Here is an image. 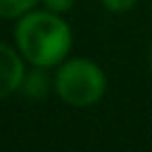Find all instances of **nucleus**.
<instances>
[{
	"label": "nucleus",
	"instance_id": "6e6552de",
	"mask_svg": "<svg viewBox=\"0 0 152 152\" xmlns=\"http://www.w3.org/2000/svg\"><path fill=\"white\" fill-rule=\"evenodd\" d=\"M150 71H152V48H150Z\"/></svg>",
	"mask_w": 152,
	"mask_h": 152
},
{
	"label": "nucleus",
	"instance_id": "0eeeda50",
	"mask_svg": "<svg viewBox=\"0 0 152 152\" xmlns=\"http://www.w3.org/2000/svg\"><path fill=\"white\" fill-rule=\"evenodd\" d=\"M43 5H45V10H50V12H57V14H64V12H69L71 7H74V2L76 0H40Z\"/></svg>",
	"mask_w": 152,
	"mask_h": 152
},
{
	"label": "nucleus",
	"instance_id": "20e7f679",
	"mask_svg": "<svg viewBox=\"0 0 152 152\" xmlns=\"http://www.w3.org/2000/svg\"><path fill=\"white\" fill-rule=\"evenodd\" d=\"M48 74L40 69V66H36V71H31V74H26L24 76V83H21V88H24V93L28 95V97H45L48 95Z\"/></svg>",
	"mask_w": 152,
	"mask_h": 152
},
{
	"label": "nucleus",
	"instance_id": "423d86ee",
	"mask_svg": "<svg viewBox=\"0 0 152 152\" xmlns=\"http://www.w3.org/2000/svg\"><path fill=\"white\" fill-rule=\"evenodd\" d=\"M100 5L109 12H114V14H124V12L133 10L138 5V0H100Z\"/></svg>",
	"mask_w": 152,
	"mask_h": 152
},
{
	"label": "nucleus",
	"instance_id": "f257e3e1",
	"mask_svg": "<svg viewBox=\"0 0 152 152\" xmlns=\"http://www.w3.org/2000/svg\"><path fill=\"white\" fill-rule=\"evenodd\" d=\"M14 40L21 57L40 69L62 64L74 45L71 26L50 10H31L19 17L14 26Z\"/></svg>",
	"mask_w": 152,
	"mask_h": 152
},
{
	"label": "nucleus",
	"instance_id": "f03ea898",
	"mask_svg": "<svg viewBox=\"0 0 152 152\" xmlns=\"http://www.w3.org/2000/svg\"><path fill=\"white\" fill-rule=\"evenodd\" d=\"M55 90L71 107H90L107 93V76L100 64L86 57L64 59L55 76Z\"/></svg>",
	"mask_w": 152,
	"mask_h": 152
},
{
	"label": "nucleus",
	"instance_id": "39448f33",
	"mask_svg": "<svg viewBox=\"0 0 152 152\" xmlns=\"http://www.w3.org/2000/svg\"><path fill=\"white\" fill-rule=\"evenodd\" d=\"M36 5H38V0H0V17H5V19L24 17Z\"/></svg>",
	"mask_w": 152,
	"mask_h": 152
},
{
	"label": "nucleus",
	"instance_id": "7ed1b4c3",
	"mask_svg": "<svg viewBox=\"0 0 152 152\" xmlns=\"http://www.w3.org/2000/svg\"><path fill=\"white\" fill-rule=\"evenodd\" d=\"M14 48L0 43V97L12 95L24 83V59Z\"/></svg>",
	"mask_w": 152,
	"mask_h": 152
}]
</instances>
